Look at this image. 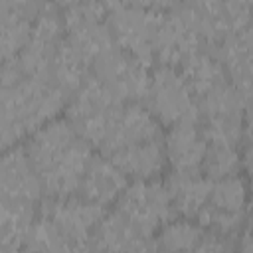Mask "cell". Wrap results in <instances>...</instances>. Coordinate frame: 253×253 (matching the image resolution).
I'll list each match as a JSON object with an SVG mask.
<instances>
[{
	"mask_svg": "<svg viewBox=\"0 0 253 253\" xmlns=\"http://www.w3.org/2000/svg\"><path fill=\"white\" fill-rule=\"evenodd\" d=\"M126 186L128 178L111 160H107L101 154H95L87 166L77 196L91 204L107 208L109 204H117Z\"/></svg>",
	"mask_w": 253,
	"mask_h": 253,
	"instance_id": "30bf717a",
	"label": "cell"
},
{
	"mask_svg": "<svg viewBox=\"0 0 253 253\" xmlns=\"http://www.w3.org/2000/svg\"><path fill=\"white\" fill-rule=\"evenodd\" d=\"M24 148L47 198L67 200L79 194L83 176L95 154L91 144L65 117L38 128Z\"/></svg>",
	"mask_w": 253,
	"mask_h": 253,
	"instance_id": "6da1fadb",
	"label": "cell"
},
{
	"mask_svg": "<svg viewBox=\"0 0 253 253\" xmlns=\"http://www.w3.org/2000/svg\"><path fill=\"white\" fill-rule=\"evenodd\" d=\"M85 249V247H83ZM26 251L30 253H77L81 251L73 243H69L63 233L43 215H38L34 221L28 239H26Z\"/></svg>",
	"mask_w": 253,
	"mask_h": 253,
	"instance_id": "2e32d148",
	"label": "cell"
},
{
	"mask_svg": "<svg viewBox=\"0 0 253 253\" xmlns=\"http://www.w3.org/2000/svg\"><path fill=\"white\" fill-rule=\"evenodd\" d=\"M142 239L138 229L119 211H107L95 227L89 245L97 253H130Z\"/></svg>",
	"mask_w": 253,
	"mask_h": 253,
	"instance_id": "4fadbf2b",
	"label": "cell"
},
{
	"mask_svg": "<svg viewBox=\"0 0 253 253\" xmlns=\"http://www.w3.org/2000/svg\"><path fill=\"white\" fill-rule=\"evenodd\" d=\"M239 168H241V154L237 146L208 142L202 174H206L211 180H221L227 176H237Z\"/></svg>",
	"mask_w": 253,
	"mask_h": 253,
	"instance_id": "e0dca14e",
	"label": "cell"
},
{
	"mask_svg": "<svg viewBox=\"0 0 253 253\" xmlns=\"http://www.w3.org/2000/svg\"><path fill=\"white\" fill-rule=\"evenodd\" d=\"M206 227L196 219H172L156 231L154 241L164 253H188L196 249L206 237Z\"/></svg>",
	"mask_w": 253,
	"mask_h": 253,
	"instance_id": "9a60e30c",
	"label": "cell"
},
{
	"mask_svg": "<svg viewBox=\"0 0 253 253\" xmlns=\"http://www.w3.org/2000/svg\"><path fill=\"white\" fill-rule=\"evenodd\" d=\"M65 93L51 79L22 77L2 87V142L12 146L26 134L53 121L63 109Z\"/></svg>",
	"mask_w": 253,
	"mask_h": 253,
	"instance_id": "7a4b0ae2",
	"label": "cell"
},
{
	"mask_svg": "<svg viewBox=\"0 0 253 253\" xmlns=\"http://www.w3.org/2000/svg\"><path fill=\"white\" fill-rule=\"evenodd\" d=\"M166 186L172 196L176 215H182L186 219H196L210 200L213 180L202 174L172 172L166 178Z\"/></svg>",
	"mask_w": 253,
	"mask_h": 253,
	"instance_id": "7c38bea8",
	"label": "cell"
},
{
	"mask_svg": "<svg viewBox=\"0 0 253 253\" xmlns=\"http://www.w3.org/2000/svg\"><path fill=\"white\" fill-rule=\"evenodd\" d=\"M36 219L34 202L2 198V253H22Z\"/></svg>",
	"mask_w": 253,
	"mask_h": 253,
	"instance_id": "5bb4252c",
	"label": "cell"
},
{
	"mask_svg": "<svg viewBox=\"0 0 253 253\" xmlns=\"http://www.w3.org/2000/svg\"><path fill=\"white\" fill-rule=\"evenodd\" d=\"M249 200V188L241 176L213 180L210 200L196 221L208 231L233 237L241 225L243 210Z\"/></svg>",
	"mask_w": 253,
	"mask_h": 253,
	"instance_id": "8992f818",
	"label": "cell"
},
{
	"mask_svg": "<svg viewBox=\"0 0 253 253\" xmlns=\"http://www.w3.org/2000/svg\"><path fill=\"white\" fill-rule=\"evenodd\" d=\"M160 126L162 125L146 107H142L140 103H125L115 115L107 136L97 150L101 156L109 158L119 150L152 140H162L164 134Z\"/></svg>",
	"mask_w": 253,
	"mask_h": 253,
	"instance_id": "52a82bcc",
	"label": "cell"
},
{
	"mask_svg": "<svg viewBox=\"0 0 253 253\" xmlns=\"http://www.w3.org/2000/svg\"><path fill=\"white\" fill-rule=\"evenodd\" d=\"M166 158L176 174H202L208 140L200 123H180L170 126L166 136Z\"/></svg>",
	"mask_w": 253,
	"mask_h": 253,
	"instance_id": "9c48e42d",
	"label": "cell"
},
{
	"mask_svg": "<svg viewBox=\"0 0 253 253\" xmlns=\"http://www.w3.org/2000/svg\"><path fill=\"white\" fill-rule=\"evenodd\" d=\"M2 198L10 200H24V202H38L43 188L42 182L28 158L26 148L14 146L6 150L2 158Z\"/></svg>",
	"mask_w": 253,
	"mask_h": 253,
	"instance_id": "8fae6325",
	"label": "cell"
},
{
	"mask_svg": "<svg viewBox=\"0 0 253 253\" xmlns=\"http://www.w3.org/2000/svg\"><path fill=\"white\" fill-rule=\"evenodd\" d=\"M146 109L162 126H176L180 123H200L198 99L178 67L158 65L150 75L146 93Z\"/></svg>",
	"mask_w": 253,
	"mask_h": 253,
	"instance_id": "3957f363",
	"label": "cell"
},
{
	"mask_svg": "<svg viewBox=\"0 0 253 253\" xmlns=\"http://www.w3.org/2000/svg\"><path fill=\"white\" fill-rule=\"evenodd\" d=\"M142 237L150 239L162 225L176 219V210L166 182L134 180L117 200V208Z\"/></svg>",
	"mask_w": 253,
	"mask_h": 253,
	"instance_id": "5b68a950",
	"label": "cell"
},
{
	"mask_svg": "<svg viewBox=\"0 0 253 253\" xmlns=\"http://www.w3.org/2000/svg\"><path fill=\"white\" fill-rule=\"evenodd\" d=\"M105 213H107V208L91 204L79 196H73L67 200L49 198L40 211V215L47 217L63 233V237L79 249H83L89 243L95 227L105 217Z\"/></svg>",
	"mask_w": 253,
	"mask_h": 253,
	"instance_id": "ba28073f",
	"label": "cell"
},
{
	"mask_svg": "<svg viewBox=\"0 0 253 253\" xmlns=\"http://www.w3.org/2000/svg\"><path fill=\"white\" fill-rule=\"evenodd\" d=\"M237 253H253V225L241 233L237 241Z\"/></svg>",
	"mask_w": 253,
	"mask_h": 253,
	"instance_id": "ac0fdd59",
	"label": "cell"
},
{
	"mask_svg": "<svg viewBox=\"0 0 253 253\" xmlns=\"http://www.w3.org/2000/svg\"><path fill=\"white\" fill-rule=\"evenodd\" d=\"M130 253H164L160 247H158V243L150 237V239H142Z\"/></svg>",
	"mask_w": 253,
	"mask_h": 253,
	"instance_id": "d6986e66",
	"label": "cell"
},
{
	"mask_svg": "<svg viewBox=\"0 0 253 253\" xmlns=\"http://www.w3.org/2000/svg\"><path fill=\"white\" fill-rule=\"evenodd\" d=\"M24 253H30V251H24Z\"/></svg>",
	"mask_w": 253,
	"mask_h": 253,
	"instance_id": "ffe728a7",
	"label": "cell"
},
{
	"mask_svg": "<svg viewBox=\"0 0 253 253\" xmlns=\"http://www.w3.org/2000/svg\"><path fill=\"white\" fill-rule=\"evenodd\" d=\"M158 4H113L109 10V28L115 42L134 55L146 67L154 59V38L164 16Z\"/></svg>",
	"mask_w": 253,
	"mask_h": 253,
	"instance_id": "277c9868",
	"label": "cell"
}]
</instances>
